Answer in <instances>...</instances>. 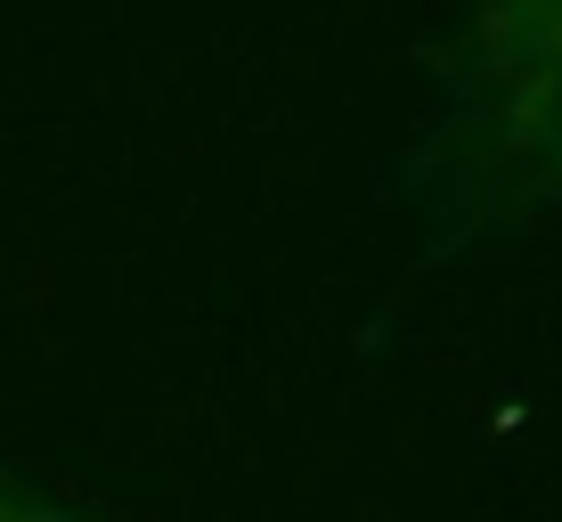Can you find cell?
I'll return each mask as SVG.
<instances>
[{
	"label": "cell",
	"mask_w": 562,
	"mask_h": 522,
	"mask_svg": "<svg viewBox=\"0 0 562 522\" xmlns=\"http://www.w3.org/2000/svg\"><path fill=\"white\" fill-rule=\"evenodd\" d=\"M547 57H562V0H481L473 25V74L490 90L538 74Z\"/></svg>",
	"instance_id": "6da1fadb"
},
{
	"label": "cell",
	"mask_w": 562,
	"mask_h": 522,
	"mask_svg": "<svg viewBox=\"0 0 562 522\" xmlns=\"http://www.w3.org/2000/svg\"><path fill=\"white\" fill-rule=\"evenodd\" d=\"M0 522H49V507H33V498H16L9 481H0Z\"/></svg>",
	"instance_id": "7a4b0ae2"
},
{
	"label": "cell",
	"mask_w": 562,
	"mask_h": 522,
	"mask_svg": "<svg viewBox=\"0 0 562 522\" xmlns=\"http://www.w3.org/2000/svg\"><path fill=\"white\" fill-rule=\"evenodd\" d=\"M49 522H74V514H49Z\"/></svg>",
	"instance_id": "3957f363"
}]
</instances>
